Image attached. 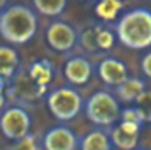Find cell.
<instances>
[{
	"mask_svg": "<svg viewBox=\"0 0 151 150\" xmlns=\"http://www.w3.org/2000/svg\"><path fill=\"white\" fill-rule=\"evenodd\" d=\"M116 36L125 48L146 50L151 46V11L137 7L127 11L116 23Z\"/></svg>",
	"mask_w": 151,
	"mask_h": 150,
	"instance_id": "cell-1",
	"label": "cell"
},
{
	"mask_svg": "<svg viewBox=\"0 0 151 150\" xmlns=\"http://www.w3.org/2000/svg\"><path fill=\"white\" fill-rule=\"evenodd\" d=\"M37 32V16L27 5H9L0 12V36L11 44H27Z\"/></svg>",
	"mask_w": 151,
	"mask_h": 150,
	"instance_id": "cell-2",
	"label": "cell"
},
{
	"mask_svg": "<svg viewBox=\"0 0 151 150\" xmlns=\"http://www.w3.org/2000/svg\"><path fill=\"white\" fill-rule=\"evenodd\" d=\"M84 113L91 124L99 127H109L116 124V120L121 115V110H119V103L114 97V94L107 90H99L91 94L90 99L86 101Z\"/></svg>",
	"mask_w": 151,
	"mask_h": 150,
	"instance_id": "cell-3",
	"label": "cell"
},
{
	"mask_svg": "<svg viewBox=\"0 0 151 150\" xmlns=\"http://www.w3.org/2000/svg\"><path fill=\"white\" fill-rule=\"evenodd\" d=\"M47 108L51 115L60 122H69L76 118L83 110V97L72 87H60L49 92Z\"/></svg>",
	"mask_w": 151,
	"mask_h": 150,
	"instance_id": "cell-4",
	"label": "cell"
},
{
	"mask_svg": "<svg viewBox=\"0 0 151 150\" xmlns=\"http://www.w3.org/2000/svg\"><path fill=\"white\" fill-rule=\"evenodd\" d=\"M32 117L21 106H9L0 115V131L11 141H19L30 134Z\"/></svg>",
	"mask_w": 151,
	"mask_h": 150,
	"instance_id": "cell-5",
	"label": "cell"
},
{
	"mask_svg": "<svg viewBox=\"0 0 151 150\" xmlns=\"http://www.w3.org/2000/svg\"><path fill=\"white\" fill-rule=\"evenodd\" d=\"M46 41L51 50L58 53H67L76 46L77 34L74 27L69 25L67 21H53L46 30Z\"/></svg>",
	"mask_w": 151,
	"mask_h": 150,
	"instance_id": "cell-6",
	"label": "cell"
},
{
	"mask_svg": "<svg viewBox=\"0 0 151 150\" xmlns=\"http://www.w3.org/2000/svg\"><path fill=\"white\" fill-rule=\"evenodd\" d=\"M76 147H77V136L67 125H55L42 138L44 150H76Z\"/></svg>",
	"mask_w": 151,
	"mask_h": 150,
	"instance_id": "cell-7",
	"label": "cell"
},
{
	"mask_svg": "<svg viewBox=\"0 0 151 150\" xmlns=\"http://www.w3.org/2000/svg\"><path fill=\"white\" fill-rule=\"evenodd\" d=\"M99 78L109 85V87H118L121 85L127 78H128V69L127 66L119 60V58H114V57H107L104 58L100 64H99Z\"/></svg>",
	"mask_w": 151,
	"mask_h": 150,
	"instance_id": "cell-8",
	"label": "cell"
},
{
	"mask_svg": "<svg viewBox=\"0 0 151 150\" xmlns=\"http://www.w3.org/2000/svg\"><path fill=\"white\" fill-rule=\"evenodd\" d=\"M139 133H141L139 125L121 122L119 125H114L109 136H111V141L114 147L121 150H135L137 143H139Z\"/></svg>",
	"mask_w": 151,
	"mask_h": 150,
	"instance_id": "cell-9",
	"label": "cell"
},
{
	"mask_svg": "<svg viewBox=\"0 0 151 150\" xmlns=\"http://www.w3.org/2000/svg\"><path fill=\"white\" fill-rule=\"evenodd\" d=\"M63 74L72 85H84L93 74V66L84 57H72L65 62Z\"/></svg>",
	"mask_w": 151,
	"mask_h": 150,
	"instance_id": "cell-10",
	"label": "cell"
},
{
	"mask_svg": "<svg viewBox=\"0 0 151 150\" xmlns=\"http://www.w3.org/2000/svg\"><path fill=\"white\" fill-rule=\"evenodd\" d=\"M146 90V83L139 78H127L121 85L114 87V97L123 103H135L137 97Z\"/></svg>",
	"mask_w": 151,
	"mask_h": 150,
	"instance_id": "cell-11",
	"label": "cell"
},
{
	"mask_svg": "<svg viewBox=\"0 0 151 150\" xmlns=\"http://www.w3.org/2000/svg\"><path fill=\"white\" fill-rule=\"evenodd\" d=\"M19 67V55L12 46L0 44V79H11Z\"/></svg>",
	"mask_w": 151,
	"mask_h": 150,
	"instance_id": "cell-12",
	"label": "cell"
},
{
	"mask_svg": "<svg viewBox=\"0 0 151 150\" xmlns=\"http://www.w3.org/2000/svg\"><path fill=\"white\" fill-rule=\"evenodd\" d=\"M79 145H81V150H113L111 136L104 129L90 131L86 136H83Z\"/></svg>",
	"mask_w": 151,
	"mask_h": 150,
	"instance_id": "cell-13",
	"label": "cell"
},
{
	"mask_svg": "<svg viewBox=\"0 0 151 150\" xmlns=\"http://www.w3.org/2000/svg\"><path fill=\"white\" fill-rule=\"evenodd\" d=\"M32 2L37 12L44 16H60L67 7V0H32Z\"/></svg>",
	"mask_w": 151,
	"mask_h": 150,
	"instance_id": "cell-14",
	"label": "cell"
},
{
	"mask_svg": "<svg viewBox=\"0 0 151 150\" xmlns=\"http://www.w3.org/2000/svg\"><path fill=\"white\" fill-rule=\"evenodd\" d=\"M135 108L141 111L144 122H151V90H144V92L137 97Z\"/></svg>",
	"mask_w": 151,
	"mask_h": 150,
	"instance_id": "cell-15",
	"label": "cell"
},
{
	"mask_svg": "<svg viewBox=\"0 0 151 150\" xmlns=\"http://www.w3.org/2000/svg\"><path fill=\"white\" fill-rule=\"evenodd\" d=\"M119 118H121V122H125V124H134V125H142L144 124V120H142V115L141 111L134 106V108H125L121 115H119Z\"/></svg>",
	"mask_w": 151,
	"mask_h": 150,
	"instance_id": "cell-16",
	"label": "cell"
},
{
	"mask_svg": "<svg viewBox=\"0 0 151 150\" xmlns=\"http://www.w3.org/2000/svg\"><path fill=\"white\" fill-rule=\"evenodd\" d=\"M95 42H97V46H99V48L107 50V48H111V46H113V42H114L113 34H111L109 30H100V32L95 36Z\"/></svg>",
	"mask_w": 151,
	"mask_h": 150,
	"instance_id": "cell-17",
	"label": "cell"
},
{
	"mask_svg": "<svg viewBox=\"0 0 151 150\" xmlns=\"http://www.w3.org/2000/svg\"><path fill=\"white\" fill-rule=\"evenodd\" d=\"M141 69H142V73L151 79V51H148V53L142 57V60H141Z\"/></svg>",
	"mask_w": 151,
	"mask_h": 150,
	"instance_id": "cell-18",
	"label": "cell"
},
{
	"mask_svg": "<svg viewBox=\"0 0 151 150\" xmlns=\"http://www.w3.org/2000/svg\"><path fill=\"white\" fill-rule=\"evenodd\" d=\"M5 106V81L0 79V111Z\"/></svg>",
	"mask_w": 151,
	"mask_h": 150,
	"instance_id": "cell-19",
	"label": "cell"
},
{
	"mask_svg": "<svg viewBox=\"0 0 151 150\" xmlns=\"http://www.w3.org/2000/svg\"><path fill=\"white\" fill-rule=\"evenodd\" d=\"M7 2H9V0H0V12L7 7Z\"/></svg>",
	"mask_w": 151,
	"mask_h": 150,
	"instance_id": "cell-20",
	"label": "cell"
},
{
	"mask_svg": "<svg viewBox=\"0 0 151 150\" xmlns=\"http://www.w3.org/2000/svg\"><path fill=\"white\" fill-rule=\"evenodd\" d=\"M135 150H148V149H135Z\"/></svg>",
	"mask_w": 151,
	"mask_h": 150,
	"instance_id": "cell-21",
	"label": "cell"
}]
</instances>
